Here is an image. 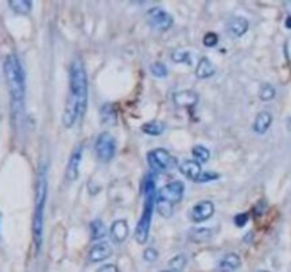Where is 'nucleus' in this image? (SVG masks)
<instances>
[{
  "instance_id": "obj_6",
  "label": "nucleus",
  "mask_w": 291,
  "mask_h": 272,
  "mask_svg": "<svg viewBox=\"0 0 291 272\" xmlns=\"http://www.w3.org/2000/svg\"><path fill=\"white\" fill-rule=\"evenodd\" d=\"M148 165L151 166L152 170L155 171H168L172 170L177 165L175 158L168 151L162 147L151 151L148 153Z\"/></svg>"
},
{
  "instance_id": "obj_11",
  "label": "nucleus",
  "mask_w": 291,
  "mask_h": 272,
  "mask_svg": "<svg viewBox=\"0 0 291 272\" xmlns=\"http://www.w3.org/2000/svg\"><path fill=\"white\" fill-rule=\"evenodd\" d=\"M199 101V95L192 89H185L173 94V102L177 108H193Z\"/></svg>"
},
{
  "instance_id": "obj_12",
  "label": "nucleus",
  "mask_w": 291,
  "mask_h": 272,
  "mask_svg": "<svg viewBox=\"0 0 291 272\" xmlns=\"http://www.w3.org/2000/svg\"><path fill=\"white\" fill-rule=\"evenodd\" d=\"M179 170L186 179L197 182L202 175V166L200 163H197L196 160H185L179 165Z\"/></svg>"
},
{
  "instance_id": "obj_28",
  "label": "nucleus",
  "mask_w": 291,
  "mask_h": 272,
  "mask_svg": "<svg viewBox=\"0 0 291 272\" xmlns=\"http://www.w3.org/2000/svg\"><path fill=\"white\" fill-rule=\"evenodd\" d=\"M172 60L175 61V63H188L190 64V56L189 53H186V51H175V53H172Z\"/></svg>"
},
{
  "instance_id": "obj_31",
  "label": "nucleus",
  "mask_w": 291,
  "mask_h": 272,
  "mask_svg": "<svg viewBox=\"0 0 291 272\" xmlns=\"http://www.w3.org/2000/svg\"><path fill=\"white\" fill-rule=\"evenodd\" d=\"M219 176L215 175V173H209V171H202V175H200V178L197 180V183H205V182H210V180H213V179H217Z\"/></svg>"
},
{
  "instance_id": "obj_3",
  "label": "nucleus",
  "mask_w": 291,
  "mask_h": 272,
  "mask_svg": "<svg viewBox=\"0 0 291 272\" xmlns=\"http://www.w3.org/2000/svg\"><path fill=\"white\" fill-rule=\"evenodd\" d=\"M185 186L182 182H171L165 184L162 189L159 190L155 196V203H156V210L158 213L165 218H169L175 211V206L182 200L184 196Z\"/></svg>"
},
{
  "instance_id": "obj_20",
  "label": "nucleus",
  "mask_w": 291,
  "mask_h": 272,
  "mask_svg": "<svg viewBox=\"0 0 291 272\" xmlns=\"http://www.w3.org/2000/svg\"><path fill=\"white\" fill-rule=\"evenodd\" d=\"M9 7L14 13L25 16V14H29V13L32 12L33 3L30 0H10L9 2Z\"/></svg>"
},
{
  "instance_id": "obj_27",
  "label": "nucleus",
  "mask_w": 291,
  "mask_h": 272,
  "mask_svg": "<svg viewBox=\"0 0 291 272\" xmlns=\"http://www.w3.org/2000/svg\"><path fill=\"white\" fill-rule=\"evenodd\" d=\"M151 72L158 78H165L168 76V68L162 63H153L151 65Z\"/></svg>"
},
{
  "instance_id": "obj_30",
  "label": "nucleus",
  "mask_w": 291,
  "mask_h": 272,
  "mask_svg": "<svg viewBox=\"0 0 291 272\" xmlns=\"http://www.w3.org/2000/svg\"><path fill=\"white\" fill-rule=\"evenodd\" d=\"M144 260L148 261V262H153V261L158 260V253H156V250H153V248H146L145 251H144Z\"/></svg>"
},
{
  "instance_id": "obj_24",
  "label": "nucleus",
  "mask_w": 291,
  "mask_h": 272,
  "mask_svg": "<svg viewBox=\"0 0 291 272\" xmlns=\"http://www.w3.org/2000/svg\"><path fill=\"white\" fill-rule=\"evenodd\" d=\"M192 155H193V158L196 159L197 163H206L210 158V152L208 147H205V146H200V145H196L193 146V149H192Z\"/></svg>"
},
{
  "instance_id": "obj_15",
  "label": "nucleus",
  "mask_w": 291,
  "mask_h": 272,
  "mask_svg": "<svg viewBox=\"0 0 291 272\" xmlns=\"http://www.w3.org/2000/svg\"><path fill=\"white\" fill-rule=\"evenodd\" d=\"M228 30L232 37H241L249 30V21L244 17H234L230 20Z\"/></svg>"
},
{
  "instance_id": "obj_19",
  "label": "nucleus",
  "mask_w": 291,
  "mask_h": 272,
  "mask_svg": "<svg viewBox=\"0 0 291 272\" xmlns=\"http://www.w3.org/2000/svg\"><path fill=\"white\" fill-rule=\"evenodd\" d=\"M100 118L104 125H115L117 123V109L113 104L102 105L100 111Z\"/></svg>"
},
{
  "instance_id": "obj_22",
  "label": "nucleus",
  "mask_w": 291,
  "mask_h": 272,
  "mask_svg": "<svg viewBox=\"0 0 291 272\" xmlns=\"http://www.w3.org/2000/svg\"><path fill=\"white\" fill-rule=\"evenodd\" d=\"M213 231L210 228H193L189 233V238L193 242H205L212 238Z\"/></svg>"
},
{
  "instance_id": "obj_16",
  "label": "nucleus",
  "mask_w": 291,
  "mask_h": 272,
  "mask_svg": "<svg viewBox=\"0 0 291 272\" xmlns=\"http://www.w3.org/2000/svg\"><path fill=\"white\" fill-rule=\"evenodd\" d=\"M272 120H273V116L270 112L263 111V112L257 114V116H256V119H254V123H253L254 132L259 133V135L266 133L267 131H268L270 125H272Z\"/></svg>"
},
{
  "instance_id": "obj_26",
  "label": "nucleus",
  "mask_w": 291,
  "mask_h": 272,
  "mask_svg": "<svg viewBox=\"0 0 291 272\" xmlns=\"http://www.w3.org/2000/svg\"><path fill=\"white\" fill-rule=\"evenodd\" d=\"M259 95L261 101H270V100L274 98V95H276V89H274V87L270 85V84H264V85L260 88Z\"/></svg>"
},
{
  "instance_id": "obj_38",
  "label": "nucleus",
  "mask_w": 291,
  "mask_h": 272,
  "mask_svg": "<svg viewBox=\"0 0 291 272\" xmlns=\"http://www.w3.org/2000/svg\"><path fill=\"white\" fill-rule=\"evenodd\" d=\"M259 272H267V271H259Z\"/></svg>"
},
{
  "instance_id": "obj_18",
  "label": "nucleus",
  "mask_w": 291,
  "mask_h": 272,
  "mask_svg": "<svg viewBox=\"0 0 291 272\" xmlns=\"http://www.w3.org/2000/svg\"><path fill=\"white\" fill-rule=\"evenodd\" d=\"M195 74L199 80H205V78H209L215 74V65L210 63L209 58L206 57H202L199 60V63H197V67H196V71H195Z\"/></svg>"
},
{
  "instance_id": "obj_1",
  "label": "nucleus",
  "mask_w": 291,
  "mask_h": 272,
  "mask_svg": "<svg viewBox=\"0 0 291 272\" xmlns=\"http://www.w3.org/2000/svg\"><path fill=\"white\" fill-rule=\"evenodd\" d=\"M3 72L6 78L7 89L10 94L14 107H21L25 102L26 95V81L25 71L20 64V60L14 54H9L3 61Z\"/></svg>"
},
{
  "instance_id": "obj_17",
  "label": "nucleus",
  "mask_w": 291,
  "mask_h": 272,
  "mask_svg": "<svg viewBox=\"0 0 291 272\" xmlns=\"http://www.w3.org/2000/svg\"><path fill=\"white\" fill-rule=\"evenodd\" d=\"M241 261L240 257L237 254L230 253L228 254L219 264V271L220 272H233L234 269H237L240 266Z\"/></svg>"
},
{
  "instance_id": "obj_23",
  "label": "nucleus",
  "mask_w": 291,
  "mask_h": 272,
  "mask_svg": "<svg viewBox=\"0 0 291 272\" xmlns=\"http://www.w3.org/2000/svg\"><path fill=\"white\" fill-rule=\"evenodd\" d=\"M89 231H91V240L94 241L101 240V238H104L105 234H107L105 226H104V222H102L101 220H94V221L91 222Z\"/></svg>"
},
{
  "instance_id": "obj_34",
  "label": "nucleus",
  "mask_w": 291,
  "mask_h": 272,
  "mask_svg": "<svg viewBox=\"0 0 291 272\" xmlns=\"http://www.w3.org/2000/svg\"><path fill=\"white\" fill-rule=\"evenodd\" d=\"M287 128H288V131L291 132V116L288 118V120H287Z\"/></svg>"
},
{
  "instance_id": "obj_25",
  "label": "nucleus",
  "mask_w": 291,
  "mask_h": 272,
  "mask_svg": "<svg viewBox=\"0 0 291 272\" xmlns=\"http://www.w3.org/2000/svg\"><path fill=\"white\" fill-rule=\"evenodd\" d=\"M186 266V257L179 254L176 257H173L169 261V271L171 272H182Z\"/></svg>"
},
{
  "instance_id": "obj_5",
  "label": "nucleus",
  "mask_w": 291,
  "mask_h": 272,
  "mask_svg": "<svg viewBox=\"0 0 291 272\" xmlns=\"http://www.w3.org/2000/svg\"><path fill=\"white\" fill-rule=\"evenodd\" d=\"M47 197V178L43 171L38 179L37 186V200H36V209L33 217V241L36 245V251L40 250L43 242V224H44V204Z\"/></svg>"
},
{
  "instance_id": "obj_29",
  "label": "nucleus",
  "mask_w": 291,
  "mask_h": 272,
  "mask_svg": "<svg viewBox=\"0 0 291 272\" xmlns=\"http://www.w3.org/2000/svg\"><path fill=\"white\" fill-rule=\"evenodd\" d=\"M217 41H219V37H217L216 33H206L205 37H203V44L206 47H215L217 44Z\"/></svg>"
},
{
  "instance_id": "obj_35",
  "label": "nucleus",
  "mask_w": 291,
  "mask_h": 272,
  "mask_svg": "<svg viewBox=\"0 0 291 272\" xmlns=\"http://www.w3.org/2000/svg\"><path fill=\"white\" fill-rule=\"evenodd\" d=\"M287 21H288V24L287 26H288V27H291V17H288V20H287Z\"/></svg>"
},
{
  "instance_id": "obj_32",
  "label": "nucleus",
  "mask_w": 291,
  "mask_h": 272,
  "mask_svg": "<svg viewBox=\"0 0 291 272\" xmlns=\"http://www.w3.org/2000/svg\"><path fill=\"white\" fill-rule=\"evenodd\" d=\"M247 220H249V214H246V213L237 214L234 217V224H236L237 227H243V226L247 222Z\"/></svg>"
},
{
  "instance_id": "obj_36",
  "label": "nucleus",
  "mask_w": 291,
  "mask_h": 272,
  "mask_svg": "<svg viewBox=\"0 0 291 272\" xmlns=\"http://www.w3.org/2000/svg\"><path fill=\"white\" fill-rule=\"evenodd\" d=\"M0 123H2V108H0Z\"/></svg>"
},
{
  "instance_id": "obj_14",
  "label": "nucleus",
  "mask_w": 291,
  "mask_h": 272,
  "mask_svg": "<svg viewBox=\"0 0 291 272\" xmlns=\"http://www.w3.org/2000/svg\"><path fill=\"white\" fill-rule=\"evenodd\" d=\"M111 237L115 242H124L129 234V227L125 220H115L111 226Z\"/></svg>"
},
{
  "instance_id": "obj_4",
  "label": "nucleus",
  "mask_w": 291,
  "mask_h": 272,
  "mask_svg": "<svg viewBox=\"0 0 291 272\" xmlns=\"http://www.w3.org/2000/svg\"><path fill=\"white\" fill-rule=\"evenodd\" d=\"M155 196H156L155 184H153L151 178H146L144 211H142V215H141L140 221L137 224V230H135V238H137L138 244H145L148 241V237H149L152 214H153V207H155Z\"/></svg>"
},
{
  "instance_id": "obj_10",
  "label": "nucleus",
  "mask_w": 291,
  "mask_h": 272,
  "mask_svg": "<svg viewBox=\"0 0 291 272\" xmlns=\"http://www.w3.org/2000/svg\"><path fill=\"white\" fill-rule=\"evenodd\" d=\"M82 158V147L78 146L76 151L73 152V155L69 159L67 163V169H65V179L69 182H74L76 179H78V173H80V165H81Z\"/></svg>"
},
{
  "instance_id": "obj_2",
  "label": "nucleus",
  "mask_w": 291,
  "mask_h": 272,
  "mask_svg": "<svg viewBox=\"0 0 291 272\" xmlns=\"http://www.w3.org/2000/svg\"><path fill=\"white\" fill-rule=\"evenodd\" d=\"M69 100L74 101L78 107V118L84 115L88 101V81L84 64L80 58H76L70 67V94Z\"/></svg>"
},
{
  "instance_id": "obj_21",
  "label": "nucleus",
  "mask_w": 291,
  "mask_h": 272,
  "mask_svg": "<svg viewBox=\"0 0 291 272\" xmlns=\"http://www.w3.org/2000/svg\"><path fill=\"white\" fill-rule=\"evenodd\" d=\"M142 132H145L146 135H151V136H158L165 131V123L161 120H151V122H146L142 125Z\"/></svg>"
},
{
  "instance_id": "obj_9",
  "label": "nucleus",
  "mask_w": 291,
  "mask_h": 272,
  "mask_svg": "<svg viewBox=\"0 0 291 272\" xmlns=\"http://www.w3.org/2000/svg\"><path fill=\"white\" fill-rule=\"evenodd\" d=\"M213 213H215V204L209 200H203L190 210L189 217L193 222H203L209 220Z\"/></svg>"
},
{
  "instance_id": "obj_8",
  "label": "nucleus",
  "mask_w": 291,
  "mask_h": 272,
  "mask_svg": "<svg viewBox=\"0 0 291 272\" xmlns=\"http://www.w3.org/2000/svg\"><path fill=\"white\" fill-rule=\"evenodd\" d=\"M148 23L152 29L159 30V32H166L169 30L173 24V19L168 12H165L161 7H153L148 12Z\"/></svg>"
},
{
  "instance_id": "obj_7",
  "label": "nucleus",
  "mask_w": 291,
  "mask_h": 272,
  "mask_svg": "<svg viewBox=\"0 0 291 272\" xmlns=\"http://www.w3.org/2000/svg\"><path fill=\"white\" fill-rule=\"evenodd\" d=\"M94 149L95 153H97V158L101 162L107 163L109 160H113V158L115 156V151H117L114 136L108 132L100 133L97 140H95Z\"/></svg>"
},
{
  "instance_id": "obj_37",
  "label": "nucleus",
  "mask_w": 291,
  "mask_h": 272,
  "mask_svg": "<svg viewBox=\"0 0 291 272\" xmlns=\"http://www.w3.org/2000/svg\"><path fill=\"white\" fill-rule=\"evenodd\" d=\"M161 272H171V271H161Z\"/></svg>"
},
{
  "instance_id": "obj_13",
  "label": "nucleus",
  "mask_w": 291,
  "mask_h": 272,
  "mask_svg": "<svg viewBox=\"0 0 291 272\" xmlns=\"http://www.w3.org/2000/svg\"><path fill=\"white\" fill-rule=\"evenodd\" d=\"M111 254H113V251H111V247L108 245L107 242H98L89 250L88 261L89 262H100V261L109 258Z\"/></svg>"
},
{
  "instance_id": "obj_33",
  "label": "nucleus",
  "mask_w": 291,
  "mask_h": 272,
  "mask_svg": "<svg viewBox=\"0 0 291 272\" xmlns=\"http://www.w3.org/2000/svg\"><path fill=\"white\" fill-rule=\"evenodd\" d=\"M98 272H120V271H118V268H117V265H114V264H107V265L101 266Z\"/></svg>"
}]
</instances>
